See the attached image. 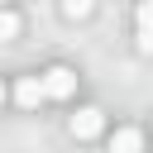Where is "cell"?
Instances as JSON below:
<instances>
[{"label": "cell", "mask_w": 153, "mask_h": 153, "mask_svg": "<svg viewBox=\"0 0 153 153\" xmlns=\"http://www.w3.org/2000/svg\"><path fill=\"white\" fill-rule=\"evenodd\" d=\"M67 129H72V139H96V134L105 129V110H100V105H81V110L67 120Z\"/></svg>", "instance_id": "6da1fadb"}, {"label": "cell", "mask_w": 153, "mask_h": 153, "mask_svg": "<svg viewBox=\"0 0 153 153\" xmlns=\"http://www.w3.org/2000/svg\"><path fill=\"white\" fill-rule=\"evenodd\" d=\"M38 81H43V96H53V100H67L76 91V72L72 67H48Z\"/></svg>", "instance_id": "7a4b0ae2"}, {"label": "cell", "mask_w": 153, "mask_h": 153, "mask_svg": "<svg viewBox=\"0 0 153 153\" xmlns=\"http://www.w3.org/2000/svg\"><path fill=\"white\" fill-rule=\"evenodd\" d=\"M14 100H19L24 110L43 105V100H48V96H43V81H38V76H19V81H14Z\"/></svg>", "instance_id": "3957f363"}, {"label": "cell", "mask_w": 153, "mask_h": 153, "mask_svg": "<svg viewBox=\"0 0 153 153\" xmlns=\"http://www.w3.org/2000/svg\"><path fill=\"white\" fill-rule=\"evenodd\" d=\"M110 153H143V129H134V124L115 129L110 134Z\"/></svg>", "instance_id": "277c9868"}, {"label": "cell", "mask_w": 153, "mask_h": 153, "mask_svg": "<svg viewBox=\"0 0 153 153\" xmlns=\"http://www.w3.org/2000/svg\"><path fill=\"white\" fill-rule=\"evenodd\" d=\"M134 29H139V53H153V0H143V5H139Z\"/></svg>", "instance_id": "5b68a950"}, {"label": "cell", "mask_w": 153, "mask_h": 153, "mask_svg": "<svg viewBox=\"0 0 153 153\" xmlns=\"http://www.w3.org/2000/svg\"><path fill=\"white\" fill-rule=\"evenodd\" d=\"M19 29H24V24H19V14H14V10H0V43L19 38Z\"/></svg>", "instance_id": "8992f818"}, {"label": "cell", "mask_w": 153, "mask_h": 153, "mask_svg": "<svg viewBox=\"0 0 153 153\" xmlns=\"http://www.w3.org/2000/svg\"><path fill=\"white\" fill-rule=\"evenodd\" d=\"M91 10H96V0H62V14L67 19H86Z\"/></svg>", "instance_id": "52a82bcc"}, {"label": "cell", "mask_w": 153, "mask_h": 153, "mask_svg": "<svg viewBox=\"0 0 153 153\" xmlns=\"http://www.w3.org/2000/svg\"><path fill=\"white\" fill-rule=\"evenodd\" d=\"M5 96H10V91H5V81H0V105H5Z\"/></svg>", "instance_id": "ba28073f"}, {"label": "cell", "mask_w": 153, "mask_h": 153, "mask_svg": "<svg viewBox=\"0 0 153 153\" xmlns=\"http://www.w3.org/2000/svg\"><path fill=\"white\" fill-rule=\"evenodd\" d=\"M5 5H10V0H0V10H5Z\"/></svg>", "instance_id": "9c48e42d"}]
</instances>
